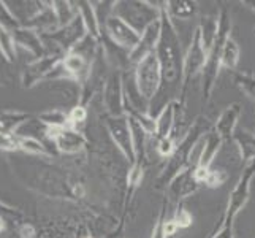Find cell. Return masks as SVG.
I'll return each instance as SVG.
<instances>
[{
	"label": "cell",
	"mask_w": 255,
	"mask_h": 238,
	"mask_svg": "<svg viewBox=\"0 0 255 238\" xmlns=\"http://www.w3.org/2000/svg\"><path fill=\"white\" fill-rule=\"evenodd\" d=\"M217 33L213 46L208 51V57H206V64L203 68V73H201V94H203V103L206 105L211 100V95H213L214 86L217 83L219 72H221V56H222V48L225 45L227 38L232 35V17L230 13L225 6L221 8V11L217 14Z\"/></svg>",
	"instance_id": "obj_3"
},
{
	"label": "cell",
	"mask_w": 255,
	"mask_h": 238,
	"mask_svg": "<svg viewBox=\"0 0 255 238\" xmlns=\"http://www.w3.org/2000/svg\"><path fill=\"white\" fill-rule=\"evenodd\" d=\"M254 134H255V132H254Z\"/></svg>",
	"instance_id": "obj_29"
},
{
	"label": "cell",
	"mask_w": 255,
	"mask_h": 238,
	"mask_svg": "<svg viewBox=\"0 0 255 238\" xmlns=\"http://www.w3.org/2000/svg\"><path fill=\"white\" fill-rule=\"evenodd\" d=\"M209 237H211V235H209ZM209 237H208V238H209Z\"/></svg>",
	"instance_id": "obj_28"
},
{
	"label": "cell",
	"mask_w": 255,
	"mask_h": 238,
	"mask_svg": "<svg viewBox=\"0 0 255 238\" xmlns=\"http://www.w3.org/2000/svg\"><path fill=\"white\" fill-rule=\"evenodd\" d=\"M244 5H248L251 10L255 11V0H244ZM254 35H255V29H254Z\"/></svg>",
	"instance_id": "obj_25"
},
{
	"label": "cell",
	"mask_w": 255,
	"mask_h": 238,
	"mask_svg": "<svg viewBox=\"0 0 255 238\" xmlns=\"http://www.w3.org/2000/svg\"><path fill=\"white\" fill-rule=\"evenodd\" d=\"M176 126V105L174 100H170L155 116V134L154 140H162L173 137ZM174 138V137H173Z\"/></svg>",
	"instance_id": "obj_14"
},
{
	"label": "cell",
	"mask_w": 255,
	"mask_h": 238,
	"mask_svg": "<svg viewBox=\"0 0 255 238\" xmlns=\"http://www.w3.org/2000/svg\"><path fill=\"white\" fill-rule=\"evenodd\" d=\"M243 108L240 103H230L219 114L217 121L214 122V132L222 138V142H233V135L236 132V126L241 118Z\"/></svg>",
	"instance_id": "obj_11"
},
{
	"label": "cell",
	"mask_w": 255,
	"mask_h": 238,
	"mask_svg": "<svg viewBox=\"0 0 255 238\" xmlns=\"http://www.w3.org/2000/svg\"><path fill=\"white\" fill-rule=\"evenodd\" d=\"M105 29H107L110 38L116 43L121 49H124L127 54L138 46L139 38H141V35L135 29H131L126 21H122L116 14H111L107 17Z\"/></svg>",
	"instance_id": "obj_10"
},
{
	"label": "cell",
	"mask_w": 255,
	"mask_h": 238,
	"mask_svg": "<svg viewBox=\"0 0 255 238\" xmlns=\"http://www.w3.org/2000/svg\"><path fill=\"white\" fill-rule=\"evenodd\" d=\"M2 229H3V224H2V221H0V231H2Z\"/></svg>",
	"instance_id": "obj_26"
},
{
	"label": "cell",
	"mask_w": 255,
	"mask_h": 238,
	"mask_svg": "<svg viewBox=\"0 0 255 238\" xmlns=\"http://www.w3.org/2000/svg\"><path fill=\"white\" fill-rule=\"evenodd\" d=\"M166 202L163 204L162 210H160V215L159 218H157L155 221V226L152 229V235L151 238H168V235H166V231H165V224H166Z\"/></svg>",
	"instance_id": "obj_22"
},
{
	"label": "cell",
	"mask_w": 255,
	"mask_h": 238,
	"mask_svg": "<svg viewBox=\"0 0 255 238\" xmlns=\"http://www.w3.org/2000/svg\"><path fill=\"white\" fill-rule=\"evenodd\" d=\"M155 56L160 65L162 86L160 92L174 91L179 97L182 84V67H184V52L181 46L179 32L166 10V2L162 5L160 11V38L155 48Z\"/></svg>",
	"instance_id": "obj_1"
},
{
	"label": "cell",
	"mask_w": 255,
	"mask_h": 238,
	"mask_svg": "<svg viewBox=\"0 0 255 238\" xmlns=\"http://www.w3.org/2000/svg\"><path fill=\"white\" fill-rule=\"evenodd\" d=\"M198 162V159H195L186 170H182L179 175H176L171 180V183L166 188V196L168 200L173 202L176 205H181L182 200H186L190 197L192 194H195L200 188L198 181L195 180V165Z\"/></svg>",
	"instance_id": "obj_9"
},
{
	"label": "cell",
	"mask_w": 255,
	"mask_h": 238,
	"mask_svg": "<svg viewBox=\"0 0 255 238\" xmlns=\"http://www.w3.org/2000/svg\"><path fill=\"white\" fill-rule=\"evenodd\" d=\"M86 110L83 107H76L73 108V111L70 113V121H73V122H83L86 119Z\"/></svg>",
	"instance_id": "obj_24"
},
{
	"label": "cell",
	"mask_w": 255,
	"mask_h": 238,
	"mask_svg": "<svg viewBox=\"0 0 255 238\" xmlns=\"http://www.w3.org/2000/svg\"><path fill=\"white\" fill-rule=\"evenodd\" d=\"M166 10L171 19H190L198 10V3L193 0H170L166 2Z\"/></svg>",
	"instance_id": "obj_17"
},
{
	"label": "cell",
	"mask_w": 255,
	"mask_h": 238,
	"mask_svg": "<svg viewBox=\"0 0 255 238\" xmlns=\"http://www.w3.org/2000/svg\"><path fill=\"white\" fill-rule=\"evenodd\" d=\"M176 140L173 137H168V138H162V140H155V149L157 153H159L162 157L168 159L176 149Z\"/></svg>",
	"instance_id": "obj_20"
},
{
	"label": "cell",
	"mask_w": 255,
	"mask_h": 238,
	"mask_svg": "<svg viewBox=\"0 0 255 238\" xmlns=\"http://www.w3.org/2000/svg\"><path fill=\"white\" fill-rule=\"evenodd\" d=\"M233 81L252 102H255V75L246 72H233Z\"/></svg>",
	"instance_id": "obj_18"
},
{
	"label": "cell",
	"mask_w": 255,
	"mask_h": 238,
	"mask_svg": "<svg viewBox=\"0 0 255 238\" xmlns=\"http://www.w3.org/2000/svg\"><path fill=\"white\" fill-rule=\"evenodd\" d=\"M240 56H241V49H240L238 41L230 35L222 48L221 67L228 70V72H236V67L240 64Z\"/></svg>",
	"instance_id": "obj_16"
},
{
	"label": "cell",
	"mask_w": 255,
	"mask_h": 238,
	"mask_svg": "<svg viewBox=\"0 0 255 238\" xmlns=\"http://www.w3.org/2000/svg\"><path fill=\"white\" fill-rule=\"evenodd\" d=\"M86 67V62H84V57L80 56V54H70L67 59H65V68L68 72L72 73H81Z\"/></svg>",
	"instance_id": "obj_23"
},
{
	"label": "cell",
	"mask_w": 255,
	"mask_h": 238,
	"mask_svg": "<svg viewBox=\"0 0 255 238\" xmlns=\"http://www.w3.org/2000/svg\"><path fill=\"white\" fill-rule=\"evenodd\" d=\"M107 107L111 116H124L126 114V89L124 78L121 73H114L107 86Z\"/></svg>",
	"instance_id": "obj_13"
},
{
	"label": "cell",
	"mask_w": 255,
	"mask_h": 238,
	"mask_svg": "<svg viewBox=\"0 0 255 238\" xmlns=\"http://www.w3.org/2000/svg\"><path fill=\"white\" fill-rule=\"evenodd\" d=\"M133 79H135V87L139 100L146 105L147 110H151V105L154 103L155 97L159 95L162 86L160 65L159 60H157L155 52L146 56L135 65Z\"/></svg>",
	"instance_id": "obj_5"
},
{
	"label": "cell",
	"mask_w": 255,
	"mask_h": 238,
	"mask_svg": "<svg viewBox=\"0 0 255 238\" xmlns=\"http://www.w3.org/2000/svg\"><path fill=\"white\" fill-rule=\"evenodd\" d=\"M162 5L163 2L154 3L146 2V0H124V2L114 3L113 14L119 16L131 29H135L139 35H143V32L149 25L160 19Z\"/></svg>",
	"instance_id": "obj_4"
},
{
	"label": "cell",
	"mask_w": 255,
	"mask_h": 238,
	"mask_svg": "<svg viewBox=\"0 0 255 238\" xmlns=\"http://www.w3.org/2000/svg\"><path fill=\"white\" fill-rule=\"evenodd\" d=\"M87 238H91V237H87Z\"/></svg>",
	"instance_id": "obj_27"
},
{
	"label": "cell",
	"mask_w": 255,
	"mask_h": 238,
	"mask_svg": "<svg viewBox=\"0 0 255 238\" xmlns=\"http://www.w3.org/2000/svg\"><path fill=\"white\" fill-rule=\"evenodd\" d=\"M173 219H174V223L178 224L179 231H181V229H187V227H190L192 223H193V216L189 213V211H187L186 208H184L182 204L178 205V208H176Z\"/></svg>",
	"instance_id": "obj_21"
},
{
	"label": "cell",
	"mask_w": 255,
	"mask_h": 238,
	"mask_svg": "<svg viewBox=\"0 0 255 238\" xmlns=\"http://www.w3.org/2000/svg\"><path fill=\"white\" fill-rule=\"evenodd\" d=\"M255 176V161H251L244 164L243 172L240 175L238 181H236L235 188L228 194V202L225 213L221 219V226L227 229H235V221L238 215L243 211V208L248 205L251 197V183Z\"/></svg>",
	"instance_id": "obj_6"
},
{
	"label": "cell",
	"mask_w": 255,
	"mask_h": 238,
	"mask_svg": "<svg viewBox=\"0 0 255 238\" xmlns=\"http://www.w3.org/2000/svg\"><path fill=\"white\" fill-rule=\"evenodd\" d=\"M159 38H160V19L157 21V22H154V24H151L143 32L141 38H139L138 46L131 52H128V64L136 65L141 59H144L146 56L155 52Z\"/></svg>",
	"instance_id": "obj_12"
},
{
	"label": "cell",
	"mask_w": 255,
	"mask_h": 238,
	"mask_svg": "<svg viewBox=\"0 0 255 238\" xmlns=\"http://www.w3.org/2000/svg\"><path fill=\"white\" fill-rule=\"evenodd\" d=\"M227 173L221 169H211L208 176H206V180H205V186L211 188V189H214V188H221L222 184L227 181Z\"/></svg>",
	"instance_id": "obj_19"
},
{
	"label": "cell",
	"mask_w": 255,
	"mask_h": 238,
	"mask_svg": "<svg viewBox=\"0 0 255 238\" xmlns=\"http://www.w3.org/2000/svg\"><path fill=\"white\" fill-rule=\"evenodd\" d=\"M107 127L113 138V142L116 143L121 154L124 156L128 165L135 162V146H133V135H131V127L128 118L126 116H110L107 119Z\"/></svg>",
	"instance_id": "obj_8"
},
{
	"label": "cell",
	"mask_w": 255,
	"mask_h": 238,
	"mask_svg": "<svg viewBox=\"0 0 255 238\" xmlns=\"http://www.w3.org/2000/svg\"><path fill=\"white\" fill-rule=\"evenodd\" d=\"M213 129H214V124H211L209 119L205 116H197L193 119V122L189 126V130L179 140V143L176 145L174 153L166 159L163 170L157 176V180H155L157 189H166L176 175H179L182 170H186L187 167L195 161V159H193V151H195L197 146L203 142L205 137Z\"/></svg>",
	"instance_id": "obj_2"
},
{
	"label": "cell",
	"mask_w": 255,
	"mask_h": 238,
	"mask_svg": "<svg viewBox=\"0 0 255 238\" xmlns=\"http://www.w3.org/2000/svg\"><path fill=\"white\" fill-rule=\"evenodd\" d=\"M208 51L203 46L201 41V33L200 29L195 27L190 38V45L187 48V52L184 54V67H182V84H181V92L178 97V102L186 107V99H187V89L190 83L195 79L198 75L203 73V68L206 64Z\"/></svg>",
	"instance_id": "obj_7"
},
{
	"label": "cell",
	"mask_w": 255,
	"mask_h": 238,
	"mask_svg": "<svg viewBox=\"0 0 255 238\" xmlns=\"http://www.w3.org/2000/svg\"><path fill=\"white\" fill-rule=\"evenodd\" d=\"M233 142L238 145L244 164L255 161V134L254 132L244 130V129L236 130L233 135Z\"/></svg>",
	"instance_id": "obj_15"
}]
</instances>
